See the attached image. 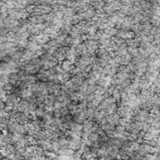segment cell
Segmentation results:
<instances>
[{
	"instance_id": "obj_1",
	"label": "cell",
	"mask_w": 160,
	"mask_h": 160,
	"mask_svg": "<svg viewBox=\"0 0 160 160\" xmlns=\"http://www.w3.org/2000/svg\"><path fill=\"white\" fill-rule=\"evenodd\" d=\"M61 65H62V69L64 71H70L73 67V64L68 60H65Z\"/></svg>"
}]
</instances>
